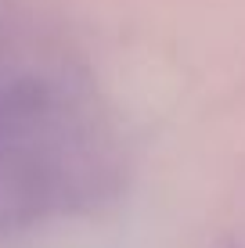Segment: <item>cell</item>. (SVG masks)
<instances>
[{
  "mask_svg": "<svg viewBox=\"0 0 245 248\" xmlns=\"http://www.w3.org/2000/svg\"><path fill=\"white\" fill-rule=\"evenodd\" d=\"M123 137L58 25L0 4V234L87 216L123 191Z\"/></svg>",
  "mask_w": 245,
  "mask_h": 248,
  "instance_id": "6da1fadb",
  "label": "cell"
}]
</instances>
